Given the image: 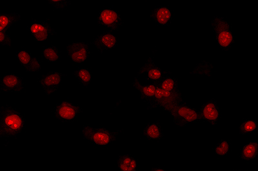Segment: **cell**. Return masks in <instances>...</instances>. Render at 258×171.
Segmentation results:
<instances>
[{
	"instance_id": "obj_1",
	"label": "cell",
	"mask_w": 258,
	"mask_h": 171,
	"mask_svg": "<svg viewBox=\"0 0 258 171\" xmlns=\"http://www.w3.org/2000/svg\"><path fill=\"white\" fill-rule=\"evenodd\" d=\"M25 128L24 115L9 105L0 107V138L19 135Z\"/></svg>"
},
{
	"instance_id": "obj_21",
	"label": "cell",
	"mask_w": 258,
	"mask_h": 171,
	"mask_svg": "<svg viewBox=\"0 0 258 171\" xmlns=\"http://www.w3.org/2000/svg\"><path fill=\"white\" fill-rule=\"evenodd\" d=\"M73 75L77 78L78 84L86 88L91 84L93 80V71L88 67H82L74 71Z\"/></svg>"
},
{
	"instance_id": "obj_2",
	"label": "cell",
	"mask_w": 258,
	"mask_h": 171,
	"mask_svg": "<svg viewBox=\"0 0 258 171\" xmlns=\"http://www.w3.org/2000/svg\"><path fill=\"white\" fill-rule=\"evenodd\" d=\"M213 40L221 50L227 52L236 43V36L232 32L230 23L223 16H214L211 20Z\"/></svg>"
},
{
	"instance_id": "obj_8",
	"label": "cell",
	"mask_w": 258,
	"mask_h": 171,
	"mask_svg": "<svg viewBox=\"0 0 258 171\" xmlns=\"http://www.w3.org/2000/svg\"><path fill=\"white\" fill-rule=\"evenodd\" d=\"M185 102L181 92H168L157 88L156 92V108H160L161 112L169 113L170 111Z\"/></svg>"
},
{
	"instance_id": "obj_10",
	"label": "cell",
	"mask_w": 258,
	"mask_h": 171,
	"mask_svg": "<svg viewBox=\"0 0 258 171\" xmlns=\"http://www.w3.org/2000/svg\"><path fill=\"white\" fill-rule=\"evenodd\" d=\"M150 19L161 27H169L176 20V12L169 6H156L150 11Z\"/></svg>"
},
{
	"instance_id": "obj_5",
	"label": "cell",
	"mask_w": 258,
	"mask_h": 171,
	"mask_svg": "<svg viewBox=\"0 0 258 171\" xmlns=\"http://www.w3.org/2000/svg\"><path fill=\"white\" fill-rule=\"evenodd\" d=\"M154 53L155 52L152 53V54L147 57L146 62L138 71L137 76H142L144 78V83L158 84L166 76L171 75V72L154 63Z\"/></svg>"
},
{
	"instance_id": "obj_9",
	"label": "cell",
	"mask_w": 258,
	"mask_h": 171,
	"mask_svg": "<svg viewBox=\"0 0 258 171\" xmlns=\"http://www.w3.org/2000/svg\"><path fill=\"white\" fill-rule=\"evenodd\" d=\"M31 24L27 26L32 39L36 41H45L48 40L50 37L56 35L57 32L50 26L51 18H48L43 21H37L34 18L31 17Z\"/></svg>"
},
{
	"instance_id": "obj_4",
	"label": "cell",
	"mask_w": 258,
	"mask_h": 171,
	"mask_svg": "<svg viewBox=\"0 0 258 171\" xmlns=\"http://www.w3.org/2000/svg\"><path fill=\"white\" fill-rule=\"evenodd\" d=\"M169 113L172 122L179 128L188 124L204 123L198 109L191 107L186 101L176 106Z\"/></svg>"
},
{
	"instance_id": "obj_3",
	"label": "cell",
	"mask_w": 258,
	"mask_h": 171,
	"mask_svg": "<svg viewBox=\"0 0 258 171\" xmlns=\"http://www.w3.org/2000/svg\"><path fill=\"white\" fill-rule=\"evenodd\" d=\"M83 136L85 140L96 146L107 147L116 140L117 136L124 132L123 129L111 131L105 128H93L85 124L82 128Z\"/></svg>"
},
{
	"instance_id": "obj_20",
	"label": "cell",
	"mask_w": 258,
	"mask_h": 171,
	"mask_svg": "<svg viewBox=\"0 0 258 171\" xmlns=\"http://www.w3.org/2000/svg\"><path fill=\"white\" fill-rule=\"evenodd\" d=\"M116 167L118 171H138L139 163L137 158L132 154H123L117 159Z\"/></svg>"
},
{
	"instance_id": "obj_28",
	"label": "cell",
	"mask_w": 258,
	"mask_h": 171,
	"mask_svg": "<svg viewBox=\"0 0 258 171\" xmlns=\"http://www.w3.org/2000/svg\"><path fill=\"white\" fill-rule=\"evenodd\" d=\"M11 36L8 32H0V47L9 45L11 42Z\"/></svg>"
},
{
	"instance_id": "obj_19",
	"label": "cell",
	"mask_w": 258,
	"mask_h": 171,
	"mask_svg": "<svg viewBox=\"0 0 258 171\" xmlns=\"http://www.w3.org/2000/svg\"><path fill=\"white\" fill-rule=\"evenodd\" d=\"M258 142L256 139H252L242 147L239 154V158L246 163L255 160L257 157Z\"/></svg>"
},
{
	"instance_id": "obj_30",
	"label": "cell",
	"mask_w": 258,
	"mask_h": 171,
	"mask_svg": "<svg viewBox=\"0 0 258 171\" xmlns=\"http://www.w3.org/2000/svg\"><path fill=\"white\" fill-rule=\"evenodd\" d=\"M234 171H246V170L239 169V170H234Z\"/></svg>"
},
{
	"instance_id": "obj_26",
	"label": "cell",
	"mask_w": 258,
	"mask_h": 171,
	"mask_svg": "<svg viewBox=\"0 0 258 171\" xmlns=\"http://www.w3.org/2000/svg\"><path fill=\"white\" fill-rule=\"evenodd\" d=\"M238 133L242 135L257 133V121L254 119H244L239 124Z\"/></svg>"
},
{
	"instance_id": "obj_14",
	"label": "cell",
	"mask_w": 258,
	"mask_h": 171,
	"mask_svg": "<svg viewBox=\"0 0 258 171\" xmlns=\"http://www.w3.org/2000/svg\"><path fill=\"white\" fill-rule=\"evenodd\" d=\"M90 45L91 44L84 41L69 44L67 48V52L73 64H83L89 59L91 55Z\"/></svg>"
},
{
	"instance_id": "obj_24",
	"label": "cell",
	"mask_w": 258,
	"mask_h": 171,
	"mask_svg": "<svg viewBox=\"0 0 258 171\" xmlns=\"http://www.w3.org/2000/svg\"><path fill=\"white\" fill-rule=\"evenodd\" d=\"M157 86L161 90L165 92L174 93V92L181 91L179 78L170 75L163 78Z\"/></svg>"
},
{
	"instance_id": "obj_29",
	"label": "cell",
	"mask_w": 258,
	"mask_h": 171,
	"mask_svg": "<svg viewBox=\"0 0 258 171\" xmlns=\"http://www.w3.org/2000/svg\"><path fill=\"white\" fill-rule=\"evenodd\" d=\"M151 171H167L165 168L161 165L154 166Z\"/></svg>"
},
{
	"instance_id": "obj_7",
	"label": "cell",
	"mask_w": 258,
	"mask_h": 171,
	"mask_svg": "<svg viewBox=\"0 0 258 171\" xmlns=\"http://www.w3.org/2000/svg\"><path fill=\"white\" fill-rule=\"evenodd\" d=\"M82 112V109L75 104L69 100H66L56 104L53 108V117L61 122H75Z\"/></svg>"
},
{
	"instance_id": "obj_15",
	"label": "cell",
	"mask_w": 258,
	"mask_h": 171,
	"mask_svg": "<svg viewBox=\"0 0 258 171\" xmlns=\"http://www.w3.org/2000/svg\"><path fill=\"white\" fill-rule=\"evenodd\" d=\"M15 57L20 66L28 72L37 73L42 70V62L25 48L16 52Z\"/></svg>"
},
{
	"instance_id": "obj_6",
	"label": "cell",
	"mask_w": 258,
	"mask_h": 171,
	"mask_svg": "<svg viewBox=\"0 0 258 171\" xmlns=\"http://www.w3.org/2000/svg\"><path fill=\"white\" fill-rule=\"evenodd\" d=\"M97 22L100 27L107 31H118L124 22L121 14L112 7H105L98 13Z\"/></svg>"
},
{
	"instance_id": "obj_12",
	"label": "cell",
	"mask_w": 258,
	"mask_h": 171,
	"mask_svg": "<svg viewBox=\"0 0 258 171\" xmlns=\"http://www.w3.org/2000/svg\"><path fill=\"white\" fill-rule=\"evenodd\" d=\"M133 87L140 93V98L147 105V110L156 108V92L158 86L153 83L142 84L139 77L136 76L133 82Z\"/></svg>"
},
{
	"instance_id": "obj_22",
	"label": "cell",
	"mask_w": 258,
	"mask_h": 171,
	"mask_svg": "<svg viewBox=\"0 0 258 171\" xmlns=\"http://www.w3.org/2000/svg\"><path fill=\"white\" fill-rule=\"evenodd\" d=\"M21 19V15L18 13H0V32H8L13 25Z\"/></svg>"
},
{
	"instance_id": "obj_17",
	"label": "cell",
	"mask_w": 258,
	"mask_h": 171,
	"mask_svg": "<svg viewBox=\"0 0 258 171\" xmlns=\"http://www.w3.org/2000/svg\"><path fill=\"white\" fill-rule=\"evenodd\" d=\"M118 41V37L114 32L105 31L95 37L92 44L98 52L103 54L116 48Z\"/></svg>"
},
{
	"instance_id": "obj_18",
	"label": "cell",
	"mask_w": 258,
	"mask_h": 171,
	"mask_svg": "<svg viewBox=\"0 0 258 171\" xmlns=\"http://www.w3.org/2000/svg\"><path fill=\"white\" fill-rule=\"evenodd\" d=\"M144 136L148 142H160L165 138V133L161 126L160 119L145 124Z\"/></svg>"
},
{
	"instance_id": "obj_23",
	"label": "cell",
	"mask_w": 258,
	"mask_h": 171,
	"mask_svg": "<svg viewBox=\"0 0 258 171\" xmlns=\"http://www.w3.org/2000/svg\"><path fill=\"white\" fill-rule=\"evenodd\" d=\"M232 141L229 138H220L212 147L214 154L218 157H226L230 153Z\"/></svg>"
},
{
	"instance_id": "obj_13",
	"label": "cell",
	"mask_w": 258,
	"mask_h": 171,
	"mask_svg": "<svg viewBox=\"0 0 258 171\" xmlns=\"http://www.w3.org/2000/svg\"><path fill=\"white\" fill-rule=\"evenodd\" d=\"M198 111L203 121L209 123L212 128H214L217 125L219 120L222 118V112L214 98L209 99L203 103Z\"/></svg>"
},
{
	"instance_id": "obj_27",
	"label": "cell",
	"mask_w": 258,
	"mask_h": 171,
	"mask_svg": "<svg viewBox=\"0 0 258 171\" xmlns=\"http://www.w3.org/2000/svg\"><path fill=\"white\" fill-rule=\"evenodd\" d=\"M48 4L51 5L54 8L58 9V10L66 11L69 8L71 5V2L68 1H48Z\"/></svg>"
},
{
	"instance_id": "obj_16",
	"label": "cell",
	"mask_w": 258,
	"mask_h": 171,
	"mask_svg": "<svg viewBox=\"0 0 258 171\" xmlns=\"http://www.w3.org/2000/svg\"><path fill=\"white\" fill-rule=\"evenodd\" d=\"M66 75L59 71H50L38 78V82L47 96L56 93Z\"/></svg>"
},
{
	"instance_id": "obj_25",
	"label": "cell",
	"mask_w": 258,
	"mask_h": 171,
	"mask_svg": "<svg viewBox=\"0 0 258 171\" xmlns=\"http://www.w3.org/2000/svg\"><path fill=\"white\" fill-rule=\"evenodd\" d=\"M41 57L48 62H55L60 61L61 54L56 46L41 47Z\"/></svg>"
},
{
	"instance_id": "obj_11",
	"label": "cell",
	"mask_w": 258,
	"mask_h": 171,
	"mask_svg": "<svg viewBox=\"0 0 258 171\" xmlns=\"http://www.w3.org/2000/svg\"><path fill=\"white\" fill-rule=\"evenodd\" d=\"M25 89L24 78L18 72H9L0 80V92L4 93H20Z\"/></svg>"
}]
</instances>
